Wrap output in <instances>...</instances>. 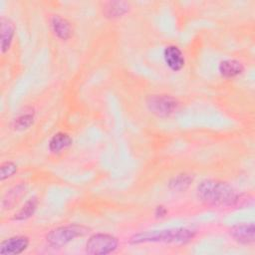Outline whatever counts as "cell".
Instances as JSON below:
<instances>
[{
	"mask_svg": "<svg viewBox=\"0 0 255 255\" xmlns=\"http://www.w3.org/2000/svg\"><path fill=\"white\" fill-rule=\"evenodd\" d=\"M196 196L203 204L211 207H232L238 204L239 194L226 181L206 178L196 186Z\"/></svg>",
	"mask_w": 255,
	"mask_h": 255,
	"instance_id": "cell-1",
	"label": "cell"
},
{
	"mask_svg": "<svg viewBox=\"0 0 255 255\" xmlns=\"http://www.w3.org/2000/svg\"><path fill=\"white\" fill-rule=\"evenodd\" d=\"M195 231L187 227H172L165 229L146 230L134 233L129 238V243L133 245L145 243H165V244H186L195 237Z\"/></svg>",
	"mask_w": 255,
	"mask_h": 255,
	"instance_id": "cell-2",
	"label": "cell"
},
{
	"mask_svg": "<svg viewBox=\"0 0 255 255\" xmlns=\"http://www.w3.org/2000/svg\"><path fill=\"white\" fill-rule=\"evenodd\" d=\"M90 230V227L84 224L70 223L51 229L46 234L45 240L52 248H62L76 238L87 235Z\"/></svg>",
	"mask_w": 255,
	"mask_h": 255,
	"instance_id": "cell-3",
	"label": "cell"
},
{
	"mask_svg": "<svg viewBox=\"0 0 255 255\" xmlns=\"http://www.w3.org/2000/svg\"><path fill=\"white\" fill-rule=\"evenodd\" d=\"M145 107L151 115L165 119L171 117L179 110L180 102L172 95L151 94L145 98Z\"/></svg>",
	"mask_w": 255,
	"mask_h": 255,
	"instance_id": "cell-4",
	"label": "cell"
},
{
	"mask_svg": "<svg viewBox=\"0 0 255 255\" xmlns=\"http://www.w3.org/2000/svg\"><path fill=\"white\" fill-rule=\"evenodd\" d=\"M120 245L119 239L110 233L97 232L92 234L85 245V251L91 255H107L115 252Z\"/></svg>",
	"mask_w": 255,
	"mask_h": 255,
	"instance_id": "cell-5",
	"label": "cell"
},
{
	"mask_svg": "<svg viewBox=\"0 0 255 255\" xmlns=\"http://www.w3.org/2000/svg\"><path fill=\"white\" fill-rule=\"evenodd\" d=\"M230 237L241 245H252L255 241V225L253 222H241L228 230Z\"/></svg>",
	"mask_w": 255,
	"mask_h": 255,
	"instance_id": "cell-6",
	"label": "cell"
},
{
	"mask_svg": "<svg viewBox=\"0 0 255 255\" xmlns=\"http://www.w3.org/2000/svg\"><path fill=\"white\" fill-rule=\"evenodd\" d=\"M131 9L130 3L123 0H111L102 3V15L109 20H117L125 17Z\"/></svg>",
	"mask_w": 255,
	"mask_h": 255,
	"instance_id": "cell-7",
	"label": "cell"
},
{
	"mask_svg": "<svg viewBox=\"0 0 255 255\" xmlns=\"http://www.w3.org/2000/svg\"><path fill=\"white\" fill-rule=\"evenodd\" d=\"M30 245V238L26 235H14L0 243V255H18Z\"/></svg>",
	"mask_w": 255,
	"mask_h": 255,
	"instance_id": "cell-8",
	"label": "cell"
},
{
	"mask_svg": "<svg viewBox=\"0 0 255 255\" xmlns=\"http://www.w3.org/2000/svg\"><path fill=\"white\" fill-rule=\"evenodd\" d=\"M50 28L56 38L61 41H68L73 36V27L71 22L58 14H54L49 19Z\"/></svg>",
	"mask_w": 255,
	"mask_h": 255,
	"instance_id": "cell-9",
	"label": "cell"
},
{
	"mask_svg": "<svg viewBox=\"0 0 255 255\" xmlns=\"http://www.w3.org/2000/svg\"><path fill=\"white\" fill-rule=\"evenodd\" d=\"M163 61L166 67L172 72H179L185 65V58L183 52L176 45H168L162 52Z\"/></svg>",
	"mask_w": 255,
	"mask_h": 255,
	"instance_id": "cell-10",
	"label": "cell"
},
{
	"mask_svg": "<svg viewBox=\"0 0 255 255\" xmlns=\"http://www.w3.org/2000/svg\"><path fill=\"white\" fill-rule=\"evenodd\" d=\"M16 32L15 23L7 17H2L0 20V49L2 54L9 51Z\"/></svg>",
	"mask_w": 255,
	"mask_h": 255,
	"instance_id": "cell-11",
	"label": "cell"
},
{
	"mask_svg": "<svg viewBox=\"0 0 255 255\" xmlns=\"http://www.w3.org/2000/svg\"><path fill=\"white\" fill-rule=\"evenodd\" d=\"M245 71L244 64L237 59L222 60L218 64V72L224 79H233L242 75Z\"/></svg>",
	"mask_w": 255,
	"mask_h": 255,
	"instance_id": "cell-12",
	"label": "cell"
},
{
	"mask_svg": "<svg viewBox=\"0 0 255 255\" xmlns=\"http://www.w3.org/2000/svg\"><path fill=\"white\" fill-rule=\"evenodd\" d=\"M36 119V110L33 107H25L12 121V128L16 131H23L31 128Z\"/></svg>",
	"mask_w": 255,
	"mask_h": 255,
	"instance_id": "cell-13",
	"label": "cell"
},
{
	"mask_svg": "<svg viewBox=\"0 0 255 255\" xmlns=\"http://www.w3.org/2000/svg\"><path fill=\"white\" fill-rule=\"evenodd\" d=\"M194 181V175L189 172H179L167 181V187L174 192H183L187 190Z\"/></svg>",
	"mask_w": 255,
	"mask_h": 255,
	"instance_id": "cell-14",
	"label": "cell"
},
{
	"mask_svg": "<svg viewBox=\"0 0 255 255\" xmlns=\"http://www.w3.org/2000/svg\"><path fill=\"white\" fill-rule=\"evenodd\" d=\"M26 192V184L24 182H20L14 186H12L11 188H9L3 198H2V207L5 210H9L12 209L17 202L20 200V198L25 194Z\"/></svg>",
	"mask_w": 255,
	"mask_h": 255,
	"instance_id": "cell-15",
	"label": "cell"
},
{
	"mask_svg": "<svg viewBox=\"0 0 255 255\" xmlns=\"http://www.w3.org/2000/svg\"><path fill=\"white\" fill-rule=\"evenodd\" d=\"M73 143L72 136L64 131H58L54 133L48 141V149L52 153H58L68 148Z\"/></svg>",
	"mask_w": 255,
	"mask_h": 255,
	"instance_id": "cell-16",
	"label": "cell"
},
{
	"mask_svg": "<svg viewBox=\"0 0 255 255\" xmlns=\"http://www.w3.org/2000/svg\"><path fill=\"white\" fill-rule=\"evenodd\" d=\"M39 205V199L36 196L30 197L13 215L12 219L14 221H25L31 218Z\"/></svg>",
	"mask_w": 255,
	"mask_h": 255,
	"instance_id": "cell-17",
	"label": "cell"
},
{
	"mask_svg": "<svg viewBox=\"0 0 255 255\" xmlns=\"http://www.w3.org/2000/svg\"><path fill=\"white\" fill-rule=\"evenodd\" d=\"M18 170V165L12 160L3 161L0 165V180L4 181L12 177Z\"/></svg>",
	"mask_w": 255,
	"mask_h": 255,
	"instance_id": "cell-18",
	"label": "cell"
},
{
	"mask_svg": "<svg viewBox=\"0 0 255 255\" xmlns=\"http://www.w3.org/2000/svg\"><path fill=\"white\" fill-rule=\"evenodd\" d=\"M167 213H168V210L166 206L163 204H157L153 209V215L155 218H158V219L164 218L167 215Z\"/></svg>",
	"mask_w": 255,
	"mask_h": 255,
	"instance_id": "cell-19",
	"label": "cell"
}]
</instances>
